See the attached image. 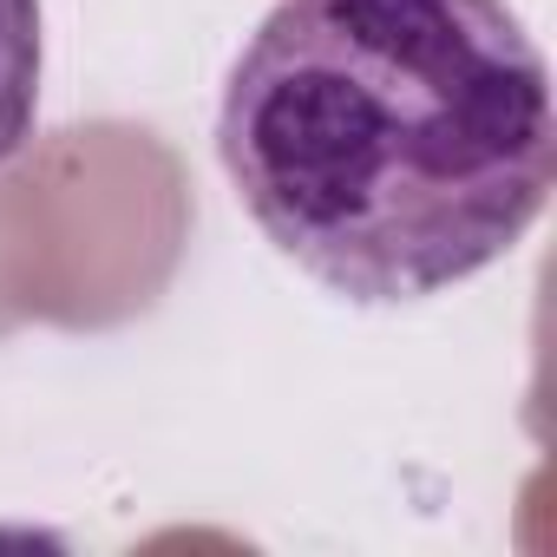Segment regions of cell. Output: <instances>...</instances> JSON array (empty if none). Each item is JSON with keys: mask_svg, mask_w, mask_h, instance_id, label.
I'll return each mask as SVG.
<instances>
[{"mask_svg": "<svg viewBox=\"0 0 557 557\" xmlns=\"http://www.w3.org/2000/svg\"><path fill=\"white\" fill-rule=\"evenodd\" d=\"M40 106V0H0V164H8Z\"/></svg>", "mask_w": 557, "mask_h": 557, "instance_id": "7a4b0ae2", "label": "cell"}, {"mask_svg": "<svg viewBox=\"0 0 557 557\" xmlns=\"http://www.w3.org/2000/svg\"><path fill=\"white\" fill-rule=\"evenodd\" d=\"M216 158L256 230L348 302H420L550 203V66L505 0H275Z\"/></svg>", "mask_w": 557, "mask_h": 557, "instance_id": "6da1fadb", "label": "cell"}]
</instances>
